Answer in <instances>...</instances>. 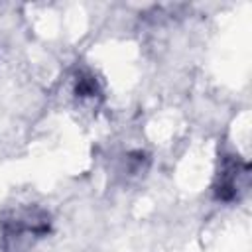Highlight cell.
<instances>
[{"instance_id":"6da1fadb","label":"cell","mask_w":252,"mask_h":252,"mask_svg":"<svg viewBox=\"0 0 252 252\" xmlns=\"http://www.w3.org/2000/svg\"><path fill=\"white\" fill-rule=\"evenodd\" d=\"M51 230V217L39 207H18L2 215L0 238L4 252H22L26 246L47 236Z\"/></svg>"},{"instance_id":"3957f363","label":"cell","mask_w":252,"mask_h":252,"mask_svg":"<svg viewBox=\"0 0 252 252\" xmlns=\"http://www.w3.org/2000/svg\"><path fill=\"white\" fill-rule=\"evenodd\" d=\"M73 91L79 98H96V96H100V85H98L96 77L91 71H79L75 75Z\"/></svg>"},{"instance_id":"7a4b0ae2","label":"cell","mask_w":252,"mask_h":252,"mask_svg":"<svg viewBox=\"0 0 252 252\" xmlns=\"http://www.w3.org/2000/svg\"><path fill=\"white\" fill-rule=\"evenodd\" d=\"M248 177H250V169L246 161H242L238 156H224L220 159L213 183L215 199L222 203L238 201L240 195L248 189Z\"/></svg>"}]
</instances>
